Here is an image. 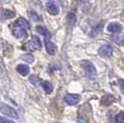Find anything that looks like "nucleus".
Listing matches in <instances>:
<instances>
[{"instance_id": "nucleus-1", "label": "nucleus", "mask_w": 124, "mask_h": 123, "mask_svg": "<svg viewBox=\"0 0 124 123\" xmlns=\"http://www.w3.org/2000/svg\"><path fill=\"white\" fill-rule=\"evenodd\" d=\"M81 64L83 67V69L85 70V73L87 75V77L89 80H96L97 78V70L95 68L94 63L90 62L88 60H83L81 61Z\"/></svg>"}, {"instance_id": "nucleus-7", "label": "nucleus", "mask_w": 124, "mask_h": 123, "mask_svg": "<svg viewBox=\"0 0 124 123\" xmlns=\"http://www.w3.org/2000/svg\"><path fill=\"white\" fill-rule=\"evenodd\" d=\"M107 31L112 34H118V33L122 32V25L118 22H112V23H109V25L107 26Z\"/></svg>"}, {"instance_id": "nucleus-24", "label": "nucleus", "mask_w": 124, "mask_h": 123, "mask_svg": "<svg viewBox=\"0 0 124 123\" xmlns=\"http://www.w3.org/2000/svg\"><path fill=\"white\" fill-rule=\"evenodd\" d=\"M113 40L119 45H123V39L121 37H113Z\"/></svg>"}, {"instance_id": "nucleus-4", "label": "nucleus", "mask_w": 124, "mask_h": 123, "mask_svg": "<svg viewBox=\"0 0 124 123\" xmlns=\"http://www.w3.org/2000/svg\"><path fill=\"white\" fill-rule=\"evenodd\" d=\"M46 8H47L48 12H49L51 15H57V14H59V12H60V8H59V6L56 3V1H54V0H48L47 3H46Z\"/></svg>"}, {"instance_id": "nucleus-22", "label": "nucleus", "mask_w": 124, "mask_h": 123, "mask_svg": "<svg viewBox=\"0 0 124 123\" xmlns=\"http://www.w3.org/2000/svg\"><path fill=\"white\" fill-rule=\"evenodd\" d=\"M77 122H78V123H88V120L86 119L84 115H79V117H78V120H77Z\"/></svg>"}, {"instance_id": "nucleus-18", "label": "nucleus", "mask_w": 124, "mask_h": 123, "mask_svg": "<svg viewBox=\"0 0 124 123\" xmlns=\"http://www.w3.org/2000/svg\"><path fill=\"white\" fill-rule=\"evenodd\" d=\"M28 81H30L33 85H35V86H38L39 85V77L37 75H35V74H32V75L28 76Z\"/></svg>"}, {"instance_id": "nucleus-17", "label": "nucleus", "mask_w": 124, "mask_h": 123, "mask_svg": "<svg viewBox=\"0 0 124 123\" xmlns=\"http://www.w3.org/2000/svg\"><path fill=\"white\" fill-rule=\"evenodd\" d=\"M31 41L33 43V45H34V47L36 48V50H38V49H40V48H41V41H40V39H39V37L32 36Z\"/></svg>"}, {"instance_id": "nucleus-19", "label": "nucleus", "mask_w": 124, "mask_h": 123, "mask_svg": "<svg viewBox=\"0 0 124 123\" xmlns=\"http://www.w3.org/2000/svg\"><path fill=\"white\" fill-rule=\"evenodd\" d=\"M22 59H23L25 62L27 63H33L34 62V56L32 54H25L22 56Z\"/></svg>"}, {"instance_id": "nucleus-11", "label": "nucleus", "mask_w": 124, "mask_h": 123, "mask_svg": "<svg viewBox=\"0 0 124 123\" xmlns=\"http://www.w3.org/2000/svg\"><path fill=\"white\" fill-rule=\"evenodd\" d=\"M36 31H37V32H38L40 35L45 36L46 38H50V37H51V34H50V32L45 27V26H43V25L36 26Z\"/></svg>"}, {"instance_id": "nucleus-13", "label": "nucleus", "mask_w": 124, "mask_h": 123, "mask_svg": "<svg viewBox=\"0 0 124 123\" xmlns=\"http://www.w3.org/2000/svg\"><path fill=\"white\" fill-rule=\"evenodd\" d=\"M41 87H43L44 92H45L46 94H51L52 91H54V87H52V85L50 84L49 82H47V81H44V82L41 83Z\"/></svg>"}, {"instance_id": "nucleus-25", "label": "nucleus", "mask_w": 124, "mask_h": 123, "mask_svg": "<svg viewBox=\"0 0 124 123\" xmlns=\"http://www.w3.org/2000/svg\"><path fill=\"white\" fill-rule=\"evenodd\" d=\"M119 82H120V87H121V91L123 92V81H122V80H120V81H119Z\"/></svg>"}, {"instance_id": "nucleus-16", "label": "nucleus", "mask_w": 124, "mask_h": 123, "mask_svg": "<svg viewBox=\"0 0 124 123\" xmlns=\"http://www.w3.org/2000/svg\"><path fill=\"white\" fill-rule=\"evenodd\" d=\"M2 17L6 20L8 19H12L13 16H14V12L11 10H9V9H4V10H2V13H1Z\"/></svg>"}, {"instance_id": "nucleus-9", "label": "nucleus", "mask_w": 124, "mask_h": 123, "mask_svg": "<svg viewBox=\"0 0 124 123\" xmlns=\"http://www.w3.org/2000/svg\"><path fill=\"white\" fill-rule=\"evenodd\" d=\"M114 101H116V98H114L113 95H111V94H106V95H103V97L101 98V104H102L103 106H110V105H112Z\"/></svg>"}, {"instance_id": "nucleus-23", "label": "nucleus", "mask_w": 124, "mask_h": 123, "mask_svg": "<svg viewBox=\"0 0 124 123\" xmlns=\"http://www.w3.org/2000/svg\"><path fill=\"white\" fill-rule=\"evenodd\" d=\"M0 123H15V122H13L12 120H9V119H7V118L2 117V118H0Z\"/></svg>"}, {"instance_id": "nucleus-21", "label": "nucleus", "mask_w": 124, "mask_h": 123, "mask_svg": "<svg viewBox=\"0 0 124 123\" xmlns=\"http://www.w3.org/2000/svg\"><path fill=\"white\" fill-rule=\"evenodd\" d=\"M116 123H124V112L120 111L116 115Z\"/></svg>"}, {"instance_id": "nucleus-15", "label": "nucleus", "mask_w": 124, "mask_h": 123, "mask_svg": "<svg viewBox=\"0 0 124 123\" xmlns=\"http://www.w3.org/2000/svg\"><path fill=\"white\" fill-rule=\"evenodd\" d=\"M15 23L19 24V25H21V26H24L25 28H31V24H30V22H28L27 20H25L24 17H19V19H16Z\"/></svg>"}, {"instance_id": "nucleus-20", "label": "nucleus", "mask_w": 124, "mask_h": 123, "mask_svg": "<svg viewBox=\"0 0 124 123\" xmlns=\"http://www.w3.org/2000/svg\"><path fill=\"white\" fill-rule=\"evenodd\" d=\"M101 27H102V23H99L98 25L96 26V27H94V28L92 30V33H90V36H96V35L98 34V33L101 31Z\"/></svg>"}, {"instance_id": "nucleus-12", "label": "nucleus", "mask_w": 124, "mask_h": 123, "mask_svg": "<svg viewBox=\"0 0 124 123\" xmlns=\"http://www.w3.org/2000/svg\"><path fill=\"white\" fill-rule=\"evenodd\" d=\"M28 16H30V19L34 22H41L43 21L41 15H39L38 13L35 12L34 10H28Z\"/></svg>"}, {"instance_id": "nucleus-3", "label": "nucleus", "mask_w": 124, "mask_h": 123, "mask_svg": "<svg viewBox=\"0 0 124 123\" xmlns=\"http://www.w3.org/2000/svg\"><path fill=\"white\" fill-rule=\"evenodd\" d=\"M0 112L3 115L9 118H13V119H19V113L14 108L8 106L7 104H0Z\"/></svg>"}, {"instance_id": "nucleus-2", "label": "nucleus", "mask_w": 124, "mask_h": 123, "mask_svg": "<svg viewBox=\"0 0 124 123\" xmlns=\"http://www.w3.org/2000/svg\"><path fill=\"white\" fill-rule=\"evenodd\" d=\"M11 32H12L13 36L17 39L26 38V36H27V28H25L24 26L19 25L15 22L11 25Z\"/></svg>"}, {"instance_id": "nucleus-10", "label": "nucleus", "mask_w": 124, "mask_h": 123, "mask_svg": "<svg viewBox=\"0 0 124 123\" xmlns=\"http://www.w3.org/2000/svg\"><path fill=\"white\" fill-rule=\"evenodd\" d=\"M17 73H20L22 76H26L30 73V67L27 64H19L16 67Z\"/></svg>"}, {"instance_id": "nucleus-8", "label": "nucleus", "mask_w": 124, "mask_h": 123, "mask_svg": "<svg viewBox=\"0 0 124 123\" xmlns=\"http://www.w3.org/2000/svg\"><path fill=\"white\" fill-rule=\"evenodd\" d=\"M45 47H46V51H47L49 54H51L52 56V54H56L57 47H56V45L50 40V38H46L45 39Z\"/></svg>"}, {"instance_id": "nucleus-5", "label": "nucleus", "mask_w": 124, "mask_h": 123, "mask_svg": "<svg viewBox=\"0 0 124 123\" xmlns=\"http://www.w3.org/2000/svg\"><path fill=\"white\" fill-rule=\"evenodd\" d=\"M64 100H65V102L68 105H70V106H75V105H77L79 102L81 97H79V95H77V94H68V95H65V97H64Z\"/></svg>"}, {"instance_id": "nucleus-6", "label": "nucleus", "mask_w": 124, "mask_h": 123, "mask_svg": "<svg viewBox=\"0 0 124 123\" xmlns=\"http://www.w3.org/2000/svg\"><path fill=\"white\" fill-rule=\"evenodd\" d=\"M98 52L101 57L109 58V57H111L112 54H113V49H112V47L110 45H102L100 48H99Z\"/></svg>"}, {"instance_id": "nucleus-14", "label": "nucleus", "mask_w": 124, "mask_h": 123, "mask_svg": "<svg viewBox=\"0 0 124 123\" xmlns=\"http://www.w3.org/2000/svg\"><path fill=\"white\" fill-rule=\"evenodd\" d=\"M75 23H76V14L74 11H71L68 14V24L70 26H73L75 25Z\"/></svg>"}]
</instances>
